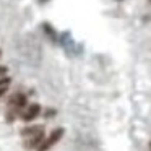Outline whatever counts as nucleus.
<instances>
[{"label":"nucleus","instance_id":"obj_1","mask_svg":"<svg viewBox=\"0 0 151 151\" xmlns=\"http://www.w3.org/2000/svg\"><path fill=\"white\" fill-rule=\"evenodd\" d=\"M63 132H65V130H63L62 127H59V128H55V130H52L49 137H47L46 140H44L42 143H41L39 146L36 148V151H47L49 148H52L54 145H55L57 141H59L60 138L63 137Z\"/></svg>","mask_w":151,"mask_h":151},{"label":"nucleus","instance_id":"obj_2","mask_svg":"<svg viewBox=\"0 0 151 151\" xmlns=\"http://www.w3.org/2000/svg\"><path fill=\"white\" fill-rule=\"evenodd\" d=\"M24 106H28V96L23 94V93H15L10 99H8V107L17 109L18 112L21 109H24Z\"/></svg>","mask_w":151,"mask_h":151},{"label":"nucleus","instance_id":"obj_3","mask_svg":"<svg viewBox=\"0 0 151 151\" xmlns=\"http://www.w3.org/2000/svg\"><path fill=\"white\" fill-rule=\"evenodd\" d=\"M41 114V106L37 102H33V104L26 106L23 112H21V120L23 122H31L34 119H37V115Z\"/></svg>","mask_w":151,"mask_h":151},{"label":"nucleus","instance_id":"obj_4","mask_svg":"<svg viewBox=\"0 0 151 151\" xmlns=\"http://www.w3.org/2000/svg\"><path fill=\"white\" fill-rule=\"evenodd\" d=\"M42 141H44V132H39V133L34 135V137H29V140L26 141V145H24V146H26L28 150H36V148L39 146Z\"/></svg>","mask_w":151,"mask_h":151},{"label":"nucleus","instance_id":"obj_5","mask_svg":"<svg viewBox=\"0 0 151 151\" xmlns=\"http://www.w3.org/2000/svg\"><path fill=\"white\" fill-rule=\"evenodd\" d=\"M39 132H44V125H31V127H26L21 130V135L23 137H34V135H37Z\"/></svg>","mask_w":151,"mask_h":151},{"label":"nucleus","instance_id":"obj_6","mask_svg":"<svg viewBox=\"0 0 151 151\" xmlns=\"http://www.w3.org/2000/svg\"><path fill=\"white\" fill-rule=\"evenodd\" d=\"M42 28H44V31L47 33V36H50V37H52V41H55V39H57V34H55V31H54V28L50 26L49 23H42Z\"/></svg>","mask_w":151,"mask_h":151},{"label":"nucleus","instance_id":"obj_7","mask_svg":"<svg viewBox=\"0 0 151 151\" xmlns=\"http://www.w3.org/2000/svg\"><path fill=\"white\" fill-rule=\"evenodd\" d=\"M7 72H8V68H7V67H4V65L0 67V80H2V78H5Z\"/></svg>","mask_w":151,"mask_h":151},{"label":"nucleus","instance_id":"obj_8","mask_svg":"<svg viewBox=\"0 0 151 151\" xmlns=\"http://www.w3.org/2000/svg\"><path fill=\"white\" fill-rule=\"evenodd\" d=\"M54 114H55V111H47L46 112V117H50V115H54Z\"/></svg>","mask_w":151,"mask_h":151},{"label":"nucleus","instance_id":"obj_9","mask_svg":"<svg viewBox=\"0 0 151 151\" xmlns=\"http://www.w3.org/2000/svg\"><path fill=\"white\" fill-rule=\"evenodd\" d=\"M0 55H2V50H0Z\"/></svg>","mask_w":151,"mask_h":151},{"label":"nucleus","instance_id":"obj_10","mask_svg":"<svg viewBox=\"0 0 151 151\" xmlns=\"http://www.w3.org/2000/svg\"><path fill=\"white\" fill-rule=\"evenodd\" d=\"M150 2H151V0H150Z\"/></svg>","mask_w":151,"mask_h":151}]
</instances>
